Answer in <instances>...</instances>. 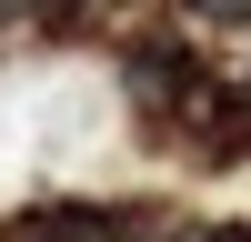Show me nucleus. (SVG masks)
Wrapping results in <instances>:
<instances>
[{"instance_id": "f257e3e1", "label": "nucleus", "mask_w": 251, "mask_h": 242, "mask_svg": "<svg viewBox=\"0 0 251 242\" xmlns=\"http://www.w3.org/2000/svg\"><path fill=\"white\" fill-rule=\"evenodd\" d=\"M121 91H131L151 121H171L181 91H191V51H181V40H141V51L121 60Z\"/></svg>"}, {"instance_id": "f03ea898", "label": "nucleus", "mask_w": 251, "mask_h": 242, "mask_svg": "<svg viewBox=\"0 0 251 242\" xmlns=\"http://www.w3.org/2000/svg\"><path fill=\"white\" fill-rule=\"evenodd\" d=\"M10 242H131V222L100 212V202H50V212H30Z\"/></svg>"}, {"instance_id": "7ed1b4c3", "label": "nucleus", "mask_w": 251, "mask_h": 242, "mask_svg": "<svg viewBox=\"0 0 251 242\" xmlns=\"http://www.w3.org/2000/svg\"><path fill=\"white\" fill-rule=\"evenodd\" d=\"M131 242H201V232H131Z\"/></svg>"}]
</instances>
